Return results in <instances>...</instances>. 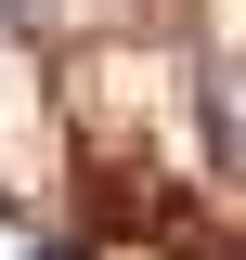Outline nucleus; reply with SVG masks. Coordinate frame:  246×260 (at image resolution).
<instances>
[{"label": "nucleus", "instance_id": "f257e3e1", "mask_svg": "<svg viewBox=\"0 0 246 260\" xmlns=\"http://www.w3.org/2000/svg\"><path fill=\"white\" fill-rule=\"evenodd\" d=\"M39 260H91V247H39Z\"/></svg>", "mask_w": 246, "mask_h": 260}]
</instances>
